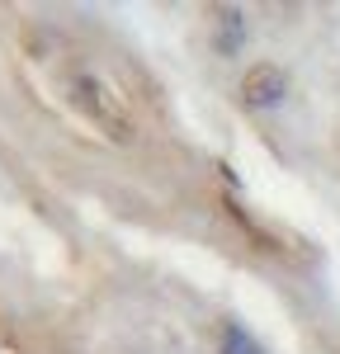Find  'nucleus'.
Segmentation results:
<instances>
[{"label":"nucleus","mask_w":340,"mask_h":354,"mask_svg":"<svg viewBox=\"0 0 340 354\" xmlns=\"http://www.w3.org/2000/svg\"><path fill=\"white\" fill-rule=\"evenodd\" d=\"M66 100L95 123L104 128L113 142H133V113H128V100L118 95V85L100 71H71L66 81Z\"/></svg>","instance_id":"obj_1"},{"label":"nucleus","mask_w":340,"mask_h":354,"mask_svg":"<svg viewBox=\"0 0 340 354\" xmlns=\"http://www.w3.org/2000/svg\"><path fill=\"white\" fill-rule=\"evenodd\" d=\"M241 100H246V109H279L288 100V71L279 62H255L241 76Z\"/></svg>","instance_id":"obj_2"},{"label":"nucleus","mask_w":340,"mask_h":354,"mask_svg":"<svg viewBox=\"0 0 340 354\" xmlns=\"http://www.w3.org/2000/svg\"><path fill=\"white\" fill-rule=\"evenodd\" d=\"M246 48V10L241 5H223L213 19V53L218 57H241Z\"/></svg>","instance_id":"obj_3"},{"label":"nucleus","mask_w":340,"mask_h":354,"mask_svg":"<svg viewBox=\"0 0 340 354\" xmlns=\"http://www.w3.org/2000/svg\"><path fill=\"white\" fill-rule=\"evenodd\" d=\"M223 354H270V350H265L241 322H227L223 326Z\"/></svg>","instance_id":"obj_4"}]
</instances>
